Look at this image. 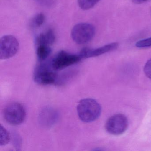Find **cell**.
Masks as SVG:
<instances>
[{
    "instance_id": "cell-13",
    "label": "cell",
    "mask_w": 151,
    "mask_h": 151,
    "mask_svg": "<svg viewBox=\"0 0 151 151\" xmlns=\"http://www.w3.org/2000/svg\"><path fill=\"white\" fill-rule=\"evenodd\" d=\"M1 138H0V146H5L8 144L10 141V136L9 132L5 127L1 125Z\"/></svg>"
},
{
    "instance_id": "cell-6",
    "label": "cell",
    "mask_w": 151,
    "mask_h": 151,
    "mask_svg": "<svg viewBox=\"0 0 151 151\" xmlns=\"http://www.w3.org/2000/svg\"><path fill=\"white\" fill-rule=\"evenodd\" d=\"M54 70L52 66L50 67L47 64H40L35 70L34 80L40 85L52 84L56 82L57 79V75Z\"/></svg>"
},
{
    "instance_id": "cell-11",
    "label": "cell",
    "mask_w": 151,
    "mask_h": 151,
    "mask_svg": "<svg viewBox=\"0 0 151 151\" xmlns=\"http://www.w3.org/2000/svg\"><path fill=\"white\" fill-rule=\"evenodd\" d=\"M45 21V17L42 13L37 14L33 17L30 22V25L32 28H38L42 26Z\"/></svg>"
},
{
    "instance_id": "cell-15",
    "label": "cell",
    "mask_w": 151,
    "mask_h": 151,
    "mask_svg": "<svg viewBox=\"0 0 151 151\" xmlns=\"http://www.w3.org/2000/svg\"><path fill=\"white\" fill-rule=\"evenodd\" d=\"M144 72L146 76L151 79V59L146 63L144 68Z\"/></svg>"
},
{
    "instance_id": "cell-8",
    "label": "cell",
    "mask_w": 151,
    "mask_h": 151,
    "mask_svg": "<svg viewBox=\"0 0 151 151\" xmlns=\"http://www.w3.org/2000/svg\"><path fill=\"white\" fill-rule=\"evenodd\" d=\"M118 46L119 45L118 43H113L99 48H85L81 51L79 55L82 59L96 57L116 50L118 48Z\"/></svg>"
},
{
    "instance_id": "cell-1",
    "label": "cell",
    "mask_w": 151,
    "mask_h": 151,
    "mask_svg": "<svg viewBox=\"0 0 151 151\" xmlns=\"http://www.w3.org/2000/svg\"><path fill=\"white\" fill-rule=\"evenodd\" d=\"M77 110L80 120L84 122L89 123L95 121L99 117L101 108L95 100L85 99L79 101Z\"/></svg>"
},
{
    "instance_id": "cell-14",
    "label": "cell",
    "mask_w": 151,
    "mask_h": 151,
    "mask_svg": "<svg viewBox=\"0 0 151 151\" xmlns=\"http://www.w3.org/2000/svg\"><path fill=\"white\" fill-rule=\"evenodd\" d=\"M136 46L140 48L151 47V37L139 40L136 43Z\"/></svg>"
},
{
    "instance_id": "cell-4",
    "label": "cell",
    "mask_w": 151,
    "mask_h": 151,
    "mask_svg": "<svg viewBox=\"0 0 151 151\" xmlns=\"http://www.w3.org/2000/svg\"><path fill=\"white\" fill-rule=\"evenodd\" d=\"M17 39L12 35H6L0 40V58L6 60L14 56L19 49Z\"/></svg>"
},
{
    "instance_id": "cell-7",
    "label": "cell",
    "mask_w": 151,
    "mask_h": 151,
    "mask_svg": "<svg viewBox=\"0 0 151 151\" xmlns=\"http://www.w3.org/2000/svg\"><path fill=\"white\" fill-rule=\"evenodd\" d=\"M128 121L127 117L122 114L111 116L106 124V129L109 133L114 135L122 134L127 129Z\"/></svg>"
},
{
    "instance_id": "cell-5",
    "label": "cell",
    "mask_w": 151,
    "mask_h": 151,
    "mask_svg": "<svg viewBox=\"0 0 151 151\" xmlns=\"http://www.w3.org/2000/svg\"><path fill=\"white\" fill-rule=\"evenodd\" d=\"M82 59L79 54H73L61 51L55 56L51 64L55 70H60L79 62Z\"/></svg>"
},
{
    "instance_id": "cell-9",
    "label": "cell",
    "mask_w": 151,
    "mask_h": 151,
    "mask_svg": "<svg viewBox=\"0 0 151 151\" xmlns=\"http://www.w3.org/2000/svg\"><path fill=\"white\" fill-rule=\"evenodd\" d=\"M55 40L54 32L52 29H48L45 32L40 34L36 40V45H47L51 46Z\"/></svg>"
},
{
    "instance_id": "cell-2",
    "label": "cell",
    "mask_w": 151,
    "mask_h": 151,
    "mask_svg": "<svg viewBox=\"0 0 151 151\" xmlns=\"http://www.w3.org/2000/svg\"><path fill=\"white\" fill-rule=\"evenodd\" d=\"M95 29L93 25L86 23L76 24L71 30L72 39L77 44L84 45L90 42L94 37Z\"/></svg>"
},
{
    "instance_id": "cell-16",
    "label": "cell",
    "mask_w": 151,
    "mask_h": 151,
    "mask_svg": "<svg viewBox=\"0 0 151 151\" xmlns=\"http://www.w3.org/2000/svg\"><path fill=\"white\" fill-rule=\"evenodd\" d=\"M148 1V0H132V2L136 4H142V3H145Z\"/></svg>"
},
{
    "instance_id": "cell-10",
    "label": "cell",
    "mask_w": 151,
    "mask_h": 151,
    "mask_svg": "<svg viewBox=\"0 0 151 151\" xmlns=\"http://www.w3.org/2000/svg\"><path fill=\"white\" fill-rule=\"evenodd\" d=\"M37 46V54L40 61L45 60L52 52L51 46L39 45Z\"/></svg>"
},
{
    "instance_id": "cell-12",
    "label": "cell",
    "mask_w": 151,
    "mask_h": 151,
    "mask_svg": "<svg viewBox=\"0 0 151 151\" xmlns=\"http://www.w3.org/2000/svg\"><path fill=\"white\" fill-rule=\"evenodd\" d=\"M100 0H78L79 7L83 10H86L93 8Z\"/></svg>"
},
{
    "instance_id": "cell-3",
    "label": "cell",
    "mask_w": 151,
    "mask_h": 151,
    "mask_svg": "<svg viewBox=\"0 0 151 151\" xmlns=\"http://www.w3.org/2000/svg\"><path fill=\"white\" fill-rule=\"evenodd\" d=\"M4 116L9 124L17 125L24 122L26 112L23 106L17 102L10 103L5 108Z\"/></svg>"
}]
</instances>
